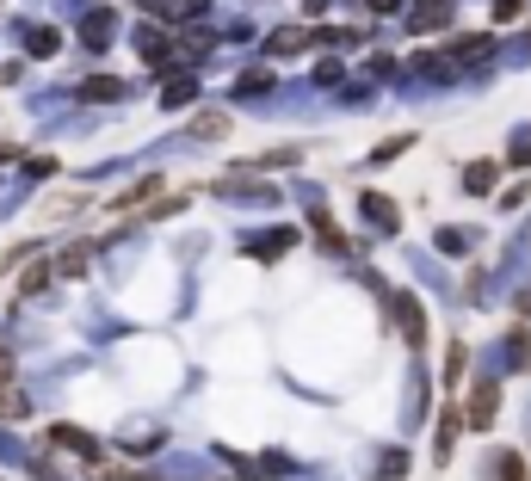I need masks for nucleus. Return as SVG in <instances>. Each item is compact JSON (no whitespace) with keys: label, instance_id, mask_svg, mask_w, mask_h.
Instances as JSON below:
<instances>
[{"label":"nucleus","instance_id":"f257e3e1","mask_svg":"<svg viewBox=\"0 0 531 481\" xmlns=\"http://www.w3.org/2000/svg\"><path fill=\"white\" fill-rule=\"evenodd\" d=\"M396 321H401V340H408V346L426 340V321H420V303H414V296H396Z\"/></svg>","mask_w":531,"mask_h":481},{"label":"nucleus","instance_id":"f03ea898","mask_svg":"<svg viewBox=\"0 0 531 481\" xmlns=\"http://www.w3.org/2000/svg\"><path fill=\"white\" fill-rule=\"evenodd\" d=\"M495 179H501V161H470L464 167V192H476V198L495 192Z\"/></svg>","mask_w":531,"mask_h":481},{"label":"nucleus","instance_id":"7ed1b4c3","mask_svg":"<svg viewBox=\"0 0 531 481\" xmlns=\"http://www.w3.org/2000/svg\"><path fill=\"white\" fill-rule=\"evenodd\" d=\"M50 445H62V451H75V457H87V463L99 457V445H93L87 432H75V426H56V432H50Z\"/></svg>","mask_w":531,"mask_h":481},{"label":"nucleus","instance_id":"20e7f679","mask_svg":"<svg viewBox=\"0 0 531 481\" xmlns=\"http://www.w3.org/2000/svg\"><path fill=\"white\" fill-rule=\"evenodd\" d=\"M495 407H501V389H495V382H482V389L470 395V420H476V426H488V414H495Z\"/></svg>","mask_w":531,"mask_h":481},{"label":"nucleus","instance_id":"39448f33","mask_svg":"<svg viewBox=\"0 0 531 481\" xmlns=\"http://www.w3.org/2000/svg\"><path fill=\"white\" fill-rule=\"evenodd\" d=\"M192 130H198L204 142H217V136H229V118H223V112H198V118H192Z\"/></svg>","mask_w":531,"mask_h":481},{"label":"nucleus","instance_id":"423d86ee","mask_svg":"<svg viewBox=\"0 0 531 481\" xmlns=\"http://www.w3.org/2000/svg\"><path fill=\"white\" fill-rule=\"evenodd\" d=\"M365 217H371L377 229H396V204H390V198H377V192L365 198Z\"/></svg>","mask_w":531,"mask_h":481},{"label":"nucleus","instance_id":"0eeeda50","mask_svg":"<svg viewBox=\"0 0 531 481\" xmlns=\"http://www.w3.org/2000/svg\"><path fill=\"white\" fill-rule=\"evenodd\" d=\"M56 272H62V278H81V272H87V247H68V253L56 259Z\"/></svg>","mask_w":531,"mask_h":481},{"label":"nucleus","instance_id":"6e6552de","mask_svg":"<svg viewBox=\"0 0 531 481\" xmlns=\"http://www.w3.org/2000/svg\"><path fill=\"white\" fill-rule=\"evenodd\" d=\"M81 37H87V43H106V37H112V12H93V19H87V31H81Z\"/></svg>","mask_w":531,"mask_h":481},{"label":"nucleus","instance_id":"1a4fd4ad","mask_svg":"<svg viewBox=\"0 0 531 481\" xmlns=\"http://www.w3.org/2000/svg\"><path fill=\"white\" fill-rule=\"evenodd\" d=\"M118 93H124V87H118V81H106V75H99V81H87V87H81V99H118Z\"/></svg>","mask_w":531,"mask_h":481},{"label":"nucleus","instance_id":"9d476101","mask_svg":"<svg viewBox=\"0 0 531 481\" xmlns=\"http://www.w3.org/2000/svg\"><path fill=\"white\" fill-rule=\"evenodd\" d=\"M161 192V179H142V185H131L124 198H118V210H131V204H142V198H155Z\"/></svg>","mask_w":531,"mask_h":481},{"label":"nucleus","instance_id":"9b49d317","mask_svg":"<svg viewBox=\"0 0 531 481\" xmlns=\"http://www.w3.org/2000/svg\"><path fill=\"white\" fill-rule=\"evenodd\" d=\"M303 43H309V37H303V31H278V37H272V50H278V56H297V50H303Z\"/></svg>","mask_w":531,"mask_h":481},{"label":"nucleus","instance_id":"f8f14e48","mask_svg":"<svg viewBox=\"0 0 531 481\" xmlns=\"http://www.w3.org/2000/svg\"><path fill=\"white\" fill-rule=\"evenodd\" d=\"M192 93H198V81H173V87H167V93H161V99H167V106H186V99H192Z\"/></svg>","mask_w":531,"mask_h":481},{"label":"nucleus","instance_id":"ddd939ff","mask_svg":"<svg viewBox=\"0 0 531 481\" xmlns=\"http://www.w3.org/2000/svg\"><path fill=\"white\" fill-rule=\"evenodd\" d=\"M31 56H56V31H31Z\"/></svg>","mask_w":531,"mask_h":481},{"label":"nucleus","instance_id":"4468645a","mask_svg":"<svg viewBox=\"0 0 531 481\" xmlns=\"http://www.w3.org/2000/svg\"><path fill=\"white\" fill-rule=\"evenodd\" d=\"M44 278H50V265H31V272H25V278H19V290H25V296H31V290H44Z\"/></svg>","mask_w":531,"mask_h":481},{"label":"nucleus","instance_id":"2eb2a0df","mask_svg":"<svg viewBox=\"0 0 531 481\" xmlns=\"http://www.w3.org/2000/svg\"><path fill=\"white\" fill-rule=\"evenodd\" d=\"M513 359H519V364L531 370V334H519V340H513Z\"/></svg>","mask_w":531,"mask_h":481},{"label":"nucleus","instance_id":"dca6fc26","mask_svg":"<svg viewBox=\"0 0 531 481\" xmlns=\"http://www.w3.org/2000/svg\"><path fill=\"white\" fill-rule=\"evenodd\" d=\"M519 12V0H495V19H513Z\"/></svg>","mask_w":531,"mask_h":481},{"label":"nucleus","instance_id":"f3484780","mask_svg":"<svg viewBox=\"0 0 531 481\" xmlns=\"http://www.w3.org/2000/svg\"><path fill=\"white\" fill-rule=\"evenodd\" d=\"M112 481H148V476H131V469H118V476H112Z\"/></svg>","mask_w":531,"mask_h":481},{"label":"nucleus","instance_id":"a211bd4d","mask_svg":"<svg viewBox=\"0 0 531 481\" xmlns=\"http://www.w3.org/2000/svg\"><path fill=\"white\" fill-rule=\"evenodd\" d=\"M371 6H396V0H371Z\"/></svg>","mask_w":531,"mask_h":481}]
</instances>
